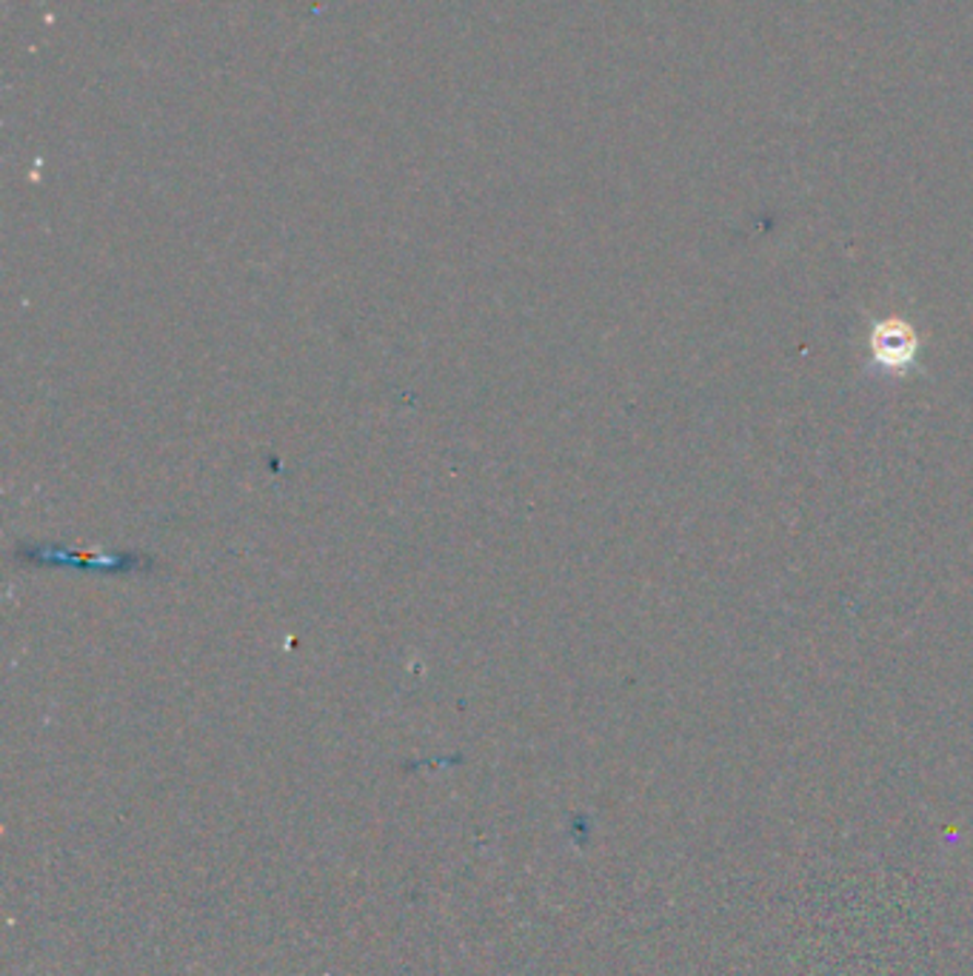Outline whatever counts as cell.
Instances as JSON below:
<instances>
[{
  "instance_id": "6da1fadb",
  "label": "cell",
  "mask_w": 973,
  "mask_h": 976,
  "mask_svg": "<svg viewBox=\"0 0 973 976\" xmlns=\"http://www.w3.org/2000/svg\"><path fill=\"white\" fill-rule=\"evenodd\" d=\"M870 355L885 371H907L919 355V334L907 320L888 318L870 332Z\"/></svg>"
}]
</instances>
